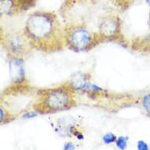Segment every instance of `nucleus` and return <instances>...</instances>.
I'll use <instances>...</instances> for the list:
<instances>
[{
    "mask_svg": "<svg viewBox=\"0 0 150 150\" xmlns=\"http://www.w3.org/2000/svg\"><path fill=\"white\" fill-rule=\"evenodd\" d=\"M137 146H138V149L139 150H148L149 149V145L147 143L145 142V141H138V144H137Z\"/></svg>",
    "mask_w": 150,
    "mask_h": 150,
    "instance_id": "13",
    "label": "nucleus"
},
{
    "mask_svg": "<svg viewBox=\"0 0 150 150\" xmlns=\"http://www.w3.org/2000/svg\"><path fill=\"white\" fill-rule=\"evenodd\" d=\"M116 146L120 149H125L127 145V139L124 136H120L116 138Z\"/></svg>",
    "mask_w": 150,
    "mask_h": 150,
    "instance_id": "11",
    "label": "nucleus"
},
{
    "mask_svg": "<svg viewBox=\"0 0 150 150\" xmlns=\"http://www.w3.org/2000/svg\"><path fill=\"white\" fill-rule=\"evenodd\" d=\"M64 37L66 47L76 52L89 51L104 41L99 33L92 32L84 23L67 24Z\"/></svg>",
    "mask_w": 150,
    "mask_h": 150,
    "instance_id": "3",
    "label": "nucleus"
},
{
    "mask_svg": "<svg viewBox=\"0 0 150 150\" xmlns=\"http://www.w3.org/2000/svg\"><path fill=\"white\" fill-rule=\"evenodd\" d=\"M75 146L71 142H68L64 145V149H74Z\"/></svg>",
    "mask_w": 150,
    "mask_h": 150,
    "instance_id": "15",
    "label": "nucleus"
},
{
    "mask_svg": "<svg viewBox=\"0 0 150 150\" xmlns=\"http://www.w3.org/2000/svg\"><path fill=\"white\" fill-rule=\"evenodd\" d=\"M38 115V112L36 111L35 112H26V113H24L23 115V118L25 119H29L32 118V117H35Z\"/></svg>",
    "mask_w": 150,
    "mask_h": 150,
    "instance_id": "14",
    "label": "nucleus"
},
{
    "mask_svg": "<svg viewBox=\"0 0 150 150\" xmlns=\"http://www.w3.org/2000/svg\"><path fill=\"white\" fill-rule=\"evenodd\" d=\"M142 105L148 116H150V92L145 93L142 98Z\"/></svg>",
    "mask_w": 150,
    "mask_h": 150,
    "instance_id": "10",
    "label": "nucleus"
},
{
    "mask_svg": "<svg viewBox=\"0 0 150 150\" xmlns=\"http://www.w3.org/2000/svg\"><path fill=\"white\" fill-rule=\"evenodd\" d=\"M36 0H1V13L18 14L27 11L35 5Z\"/></svg>",
    "mask_w": 150,
    "mask_h": 150,
    "instance_id": "6",
    "label": "nucleus"
},
{
    "mask_svg": "<svg viewBox=\"0 0 150 150\" xmlns=\"http://www.w3.org/2000/svg\"><path fill=\"white\" fill-rule=\"evenodd\" d=\"M10 79L13 84L26 83L25 70V60L21 57H10Z\"/></svg>",
    "mask_w": 150,
    "mask_h": 150,
    "instance_id": "7",
    "label": "nucleus"
},
{
    "mask_svg": "<svg viewBox=\"0 0 150 150\" xmlns=\"http://www.w3.org/2000/svg\"><path fill=\"white\" fill-rule=\"evenodd\" d=\"M1 43L9 57H28L33 50L25 32L1 33Z\"/></svg>",
    "mask_w": 150,
    "mask_h": 150,
    "instance_id": "4",
    "label": "nucleus"
},
{
    "mask_svg": "<svg viewBox=\"0 0 150 150\" xmlns=\"http://www.w3.org/2000/svg\"><path fill=\"white\" fill-rule=\"evenodd\" d=\"M146 2H147L148 5L149 6V7H150V0H146Z\"/></svg>",
    "mask_w": 150,
    "mask_h": 150,
    "instance_id": "16",
    "label": "nucleus"
},
{
    "mask_svg": "<svg viewBox=\"0 0 150 150\" xmlns=\"http://www.w3.org/2000/svg\"><path fill=\"white\" fill-rule=\"evenodd\" d=\"M0 114H1V119H0L1 120L0 121H1L2 124L9 123L16 118L13 115L10 113V112H8L3 105H1V107H0Z\"/></svg>",
    "mask_w": 150,
    "mask_h": 150,
    "instance_id": "9",
    "label": "nucleus"
},
{
    "mask_svg": "<svg viewBox=\"0 0 150 150\" xmlns=\"http://www.w3.org/2000/svg\"><path fill=\"white\" fill-rule=\"evenodd\" d=\"M116 136L113 133H111V132H108V133L105 134V135L103 136V142L105 144H107V145H109L111 143L116 142Z\"/></svg>",
    "mask_w": 150,
    "mask_h": 150,
    "instance_id": "12",
    "label": "nucleus"
},
{
    "mask_svg": "<svg viewBox=\"0 0 150 150\" xmlns=\"http://www.w3.org/2000/svg\"><path fill=\"white\" fill-rule=\"evenodd\" d=\"M76 106L74 91L69 84L38 91L33 108L38 113L52 114Z\"/></svg>",
    "mask_w": 150,
    "mask_h": 150,
    "instance_id": "2",
    "label": "nucleus"
},
{
    "mask_svg": "<svg viewBox=\"0 0 150 150\" xmlns=\"http://www.w3.org/2000/svg\"><path fill=\"white\" fill-rule=\"evenodd\" d=\"M64 27L55 13L39 10L28 16L23 31L33 49L54 53L66 47Z\"/></svg>",
    "mask_w": 150,
    "mask_h": 150,
    "instance_id": "1",
    "label": "nucleus"
},
{
    "mask_svg": "<svg viewBox=\"0 0 150 150\" xmlns=\"http://www.w3.org/2000/svg\"><path fill=\"white\" fill-rule=\"evenodd\" d=\"M89 78L90 76H87V74L78 71L71 76V79L68 83V84L71 86L74 91L86 90V86L90 83Z\"/></svg>",
    "mask_w": 150,
    "mask_h": 150,
    "instance_id": "8",
    "label": "nucleus"
},
{
    "mask_svg": "<svg viewBox=\"0 0 150 150\" xmlns=\"http://www.w3.org/2000/svg\"><path fill=\"white\" fill-rule=\"evenodd\" d=\"M122 22L117 15L108 14L101 17L98 33L104 40H116L121 36Z\"/></svg>",
    "mask_w": 150,
    "mask_h": 150,
    "instance_id": "5",
    "label": "nucleus"
}]
</instances>
